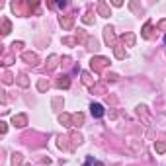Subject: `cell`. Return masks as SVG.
I'll return each mask as SVG.
<instances>
[{"instance_id": "6da1fadb", "label": "cell", "mask_w": 166, "mask_h": 166, "mask_svg": "<svg viewBox=\"0 0 166 166\" xmlns=\"http://www.w3.org/2000/svg\"><path fill=\"white\" fill-rule=\"evenodd\" d=\"M90 113L94 115V117H102L104 115V106L102 104H92L90 106Z\"/></svg>"}, {"instance_id": "7a4b0ae2", "label": "cell", "mask_w": 166, "mask_h": 166, "mask_svg": "<svg viewBox=\"0 0 166 166\" xmlns=\"http://www.w3.org/2000/svg\"><path fill=\"white\" fill-rule=\"evenodd\" d=\"M106 64H107V59H104V57H100V59H96V61L92 59V69H96V70L106 67Z\"/></svg>"}, {"instance_id": "3957f363", "label": "cell", "mask_w": 166, "mask_h": 166, "mask_svg": "<svg viewBox=\"0 0 166 166\" xmlns=\"http://www.w3.org/2000/svg\"><path fill=\"white\" fill-rule=\"evenodd\" d=\"M26 123H27L26 115H14V125H16V127H24Z\"/></svg>"}, {"instance_id": "277c9868", "label": "cell", "mask_w": 166, "mask_h": 166, "mask_svg": "<svg viewBox=\"0 0 166 166\" xmlns=\"http://www.w3.org/2000/svg\"><path fill=\"white\" fill-rule=\"evenodd\" d=\"M24 59L30 61V64H35V63H37V55H33V53H24Z\"/></svg>"}, {"instance_id": "5b68a950", "label": "cell", "mask_w": 166, "mask_h": 166, "mask_svg": "<svg viewBox=\"0 0 166 166\" xmlns=\"http://www.w3.org/2000/svg\"><path fill=\"white\" fill-rule=\"evenodd\" d=\"M106 41L107 43H113V30H111V27H106Z\"/></svg>"}, {"instance_id": "8992f818", "label": "cell", "mask_w": 166, "mask_h": 166, "mask_svg": "<svg viewBox=\"0 0 166 166\" xmlns=\"http://www.w3.org/2000/svg\"><path fill=\"white\" fill-rule=\"evenodd\" d=\"M57 86H59V88H69V80H67V78H63V80L57 82Z\"/></svg>"}, {"instance_id": "52a82bcc", "label": "cell", "mask_w": 166, "mask_h": 166, "mask_svg": "<svg viewBox=\"0 0 166 166\" xmlns=\"http://www.w3.org/2000/svg\"><path fill=\"white\" fill-rule=\"evenodd\" d=\"M156 150H158V153H164V150H166V145H164V143H156Z\"/></svg>"}, {"instance_id": "ba28073f", "label": "cell", "mask_w": 166, "mask_h": 166, "mask_svg": "<svg viewBox=\"0 0 166 166\" xmlns=\"http://www.w3.org/2000/svg\"><path fill=\"white\" fill-rule=\"evenodd\" d=\"M12 162H14V164H21V154H14Z\"/></svg>"}, {"instance_id": "9c48e42d", "label": "cell", "mask_w": 166, "mask_h": 166, "mask_svg": "<svg viewBox=\"0 0 166 166\" xmlns=\"http://www.w3.org/2000/svg\"><path fill=\"white\" fill-rule=\"evenodd\" d=\"M73 119L76 121V123H82V119H84V117H82V113H76V115H73Z\"/></svg>"}, {"instance_id": "30bf717a", "label": "cell", "mask_w": 166, "mask_h": 166, "mask_svg": "<svg viewBox=\"0 0 166 166\" xmlns=\"http://www.w3.org/2000/svg\"><path fill=\"white\" fill-rule=\"evenodd\" d=\"M18 78H20V84H21V86H27V80H26V76H24V74H20Z\"/></svg>"}, {"instance_id": "8fae6325", "label": "cell", "mask_w": 166, "mask_h": 166, "mask_svg": "<svg viewBox=\"0 0 166 166\" xmlns=\"http://www.w3.org/2000/svg\"><path fill=\"white\" fill-rule=\"evenodd\" d=\"M149 30H150V26L147 24V26H145V31H143V37H149V35H150V33H149Z\"/></svg>"}, {"instance_id": "7c38bea8", "label": "cell", "mask_w": 166, "mask_h": 166, "mask_svg": "<svg viewBox=\"0 0 166 166\" xmlns=\"http://www.w3.org/2000/svg\"><path fill=\"white\" fill-rule=\"evenodd\" d=\"M6 33H10V24H8V21H4V35Z\"/></svg>"}, {"instance_id": "4fadbf2b", "label": "cell", "mask_w": 166, "mask_h": 166, "mask_svg": "<svg viewBox=\"0 0 166 166\" xmlns=\"http://www.w3.org/2000/svg\"><path fill=\"white\" fill-rule=\"evenodd\" d=\"M158 26H160L162 30H166V20H162V21H160V24H158Z\"/></svg>"}, {"instance_id": "5bb4252c", "label": "cell", "mask_w": 166, "mask_h": 166, "mask_svg": "<svg viewBox=\"0 0 166 166\" xmlns=\"http://www.w3.org/2000/svg\"><path fill=\"white\" fill-rule=\"evenodd\" d=\"M84 166H90V162H86V164H84Z\"/></svg>"}, {"instance_id": "9a60e30c", "label": "cell", "mask_w": 166, "mask_h": 166, "mask_svg": "<svg viewBox=\"0 0 166 166\" xmlns=\"http://www.w3.org/2000/svg\"><path fill=\"white\" fill-rule=\"evenodd\" d=\"M164 43H166V35H164Z\"/></svg>"}]
</instances>
